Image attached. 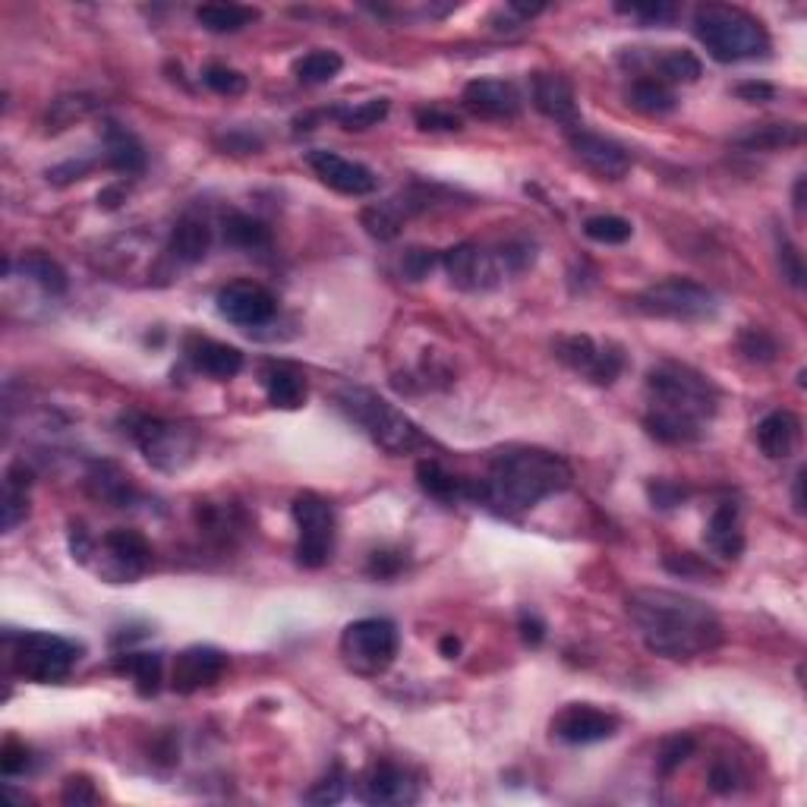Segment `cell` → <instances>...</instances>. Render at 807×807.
I'll return each mask as SVG.
<instances>
[{
	"label": "cell",
	"instance_id": "e0dca14e",
	"mask_svg": "<svg viewBox=\"0 0 807 807\" xmlns=\"http://www.w3.org/2000/svg\"><path fill=\"white\" fill-rule=\"evenodd\" d=\"M618 726L616 712L599 710L594 704H568L552 719V736L565 744H596L616 736Z\"/></svg>",
	"mask_w": 807,
	"mask_h": 807
},
{
	"label": "cell",
	"instance_id": "f35d334b",
	"mask_svg": "<svg viewBox=\"0 0 807 807\" xmlns=\"http://www.w3.org/2000/svg\"><path fill=\"white\" fill-rule=\"evenodd\" d=\"M344 67V60H341V54L338 51H309L303 54L297 64H294V76H297V82H303V86H322V82H332L334 76L341 73Z\"/></svg>",
	"mask_w": 807,
	"mask_h": 807
},
{
	"label": "cell",
	"instance_id": "603a6c76",
	"mask_svg": "<svg viewBox=\"0 0 807 807\" xmlns=\"http://www.w3.org/2000/svg\"><path fill=\"white\" fill-rule=\"evenodd\" d=\"M262 385H265L268 404L278 410H297L307 404V376L290 363H265L262 366Z\"/></svg>",
	"mask_w": 807,
	"mask_h": 807
},
{
	"label": "cell",
	"instance_id": "484cf974",
	"mask_svg": "<svg viewBox=\"0 0 807 807\" xmlns=\"http://www.w3.org/2000/svg\"><path fill=\"white\" fill-rule=\"evenodd\" d=\"M104 162L118 174L136 177L145 170L148 158H145V145L140 143V136L111 120L104 123Z\"/></svg>",
	"mask_w": 807,
	"mask_h": 807
},
{
	"label": "cell",
	"instance_id": "f6af8a7d",
	"mask_svg": "<svg viewBox=\"0 0 807 807\" xmlns=\"http://www.w3.org/2000/svg\"><path fill=\"white\" fill-rule=\"evenodd\" d=\"M697 751V741L690 736H675L663 741V748H660V758H656V773L660 776H672L685 760L690 758Z\"/></svg>",
	"mask_w": 807,
	"mask_h": 807
},
{
	"label": "cell",
	"instance_id": "94428289",
	"mask_svg": "<svg viewBox=\"0 0 807 807\" xmlns=\"http://www.w3.org/2000/svg\"><path fill=\"white\" fill-rule=\"evenodd\" d=\"M518 628H521L523 643H530V646H540L543 638H546V624H543V618L537 616V612H527L523 609L521 618H518Z\"/></svg>",
	"mask_w": 807,
	"mask_h": 807
},
{
	"label": "cell",
	"instance_id": "3957f363",
	"mask_svg": "<svg viewBox=\"0 0 807 807\" xmlns=\"http://www.w3.org/2000/svg\"><path fill=\"white\" fill-rule=\"evenodd\" d=\"M646 398L650 407L643 413V429L663 445L697 442L719 410L712 382L678 363H660L646 373Z\"/></svg>",
	"mask_w": 807,
	"mask_h": 807
},
{
	"label": "cell",
	"instance_id": "db71d44e",
	"mask_svg": "<svg viewBox=\"0 0 807 807\" xmlns=\"http://www.w3.org/2000/svg\"><path fill=\"white\" fill-rule=\"evenodd\" d=\"M60 802H64V805H70V807L96 805V802H98L96 785H92V780H86V776H70V780L64 783Z\"/></svg>",
	"mask_w": 807,
	"mask_h": 807
},
{
	"label": "cell",
	"instance_id": "5bb4252c",
	"mask_svg": "<svg viewBox=\"0 0 807 807\" xmlns=\"http://www.w3.org/2000/svg\"><path fill=\"white\" fill-rule=\"evenodd\" d=\"M214 307L221 312V319H228L231 325L259 329V325L275 319L278 300H275V294L268 287L256 285V281H234V285L218 290Z\"/></svg>",
	"mask_w": 807,
	"mask_h": 807
},
{
	"label": "cell",
	"instance_id": "1f68e13d",
	"mask_svg": "<svg viewBox=\"0 0 807 807\" xmlns=\"http://www.w3.org/2000/svg\"><path fill=\"white\" fill-rule=\"evenodd\" d=\"M16 268H20V275L29 278V281H35V285L42 287L45 294L51 297H60V294H67V287H70V278H67V272H64V265L57 259H51L45 253H23L20 262H16Z\"/></svg>",
	"mask_w": 807,
	"mask_h": 807
},
{
	"label": "cell",
	"instance_id": "b9f144b4",
	"mask_svg": "<svg viewBox=\"0 0 807 807\" xmlns=\"http://www.w3.org/2000/svg\"><path fill=\"white\" fill-rule=\"evenodd\" d=\"M584 234L594 240V243H603V246H618V243H628L634 228L628 218L621 214H594L584 221Z\"/></svg>",
	"mask_w": 807,
	"mask_h": 807
},
{
	"label": "cell",
	"instance_id": "bcb514c9",
	"mask_svg": "<svg viewBox=\"0 0 807 807\" xmlns=\"http://www.w3.org/2000/svg\"><path fill=\"white\" fill-rule=\"evenodd\" d=\"M344 792H347V776H344L341 766H334L329 776H322L319 783L309 788L303 802L307 805H338L344 798Z\"/></svg>",
	"mask_w": 807,
	"mask_h": 807
},
{
	"label": "cell",
	"instance_id": "f546056e",
	"mask_svg": "<svg viewBox=\"0 0 807 807\" xmlns=\"http://www.w3.org/2000/svg\"><path fill=\"white\" fill-rule=\"evenodd\" d=\"M86 483H89V493H92L98 501H108V505H114V508H130L133 501L140 499L133 479L123 474L118 464H108V461L92 464V471L86 476Z\"/></svg>",
	"mask_w": 807,
	"mask_h": 807
},
{
	"label": "cell",
	"instance_id": "7c38bea8",
	"mask_svg": "<svg viewBox=\"0 0 807 807\" xmlns=\"http://www.w3.org/2000/svg\"><path fill=\"white\" fill-rule=\"evenodd\" d=\"M555 356L577 376L594 385H612L624 369V351L612 341H596L590 334H565L555 341Z\"/></svg>",
	"mask_w": 807,
	"mask_h": 807
},
{
	"label": "cell",
	"instance_id": "9f6ffc18",
	"mask_svg": "<svg viewBox=\"0 0 807 807\" xmlns=\"http://www.w3.org/2000/svg\"><path fill=\"white\" fill-rule=\"evenodd\" d=\"M650 501L656 505V508H675V505H682V501L688 499V489L682 486V483H672V479H656V483H650Z\"/></svg>",
	"mask_w": 807,
	"mask_h": 807
},
{
	"label": "cell",
	"instance_id": "ee69618b",
	"mask_svg": "<svg viewBox=\"0 0 807 807\" xmlns=\"http://www.w3.org/2000/svg\"><path fill=\"white\" fill-rule=\"evenodd\" d=\"M738 351L751 363H773L780 356V341L766 329H744L738 334Z\"/></svg>",
	"mask_w": 807,
	"mask_h": 807
},
{
	"label": "cell",
	"instance_id": "cb8c5ba5",
	"mask_svg": "<svg viewBox=\"0 0 807 807\" xmlns=\"http://www.w3.org/2000/svg\"><path fill=\"white\" fill-rule=\"evenodd\" d=\"M707 546L712 555L726 559V562H738L744 552V530H741V511L736 501H722L716 505V511L707 521V533H704Z\"/></svg>",
	"mask_w": 807,
	"mask_h": 807
},
{
	"label": "cell",
	"instance_id": "2e32d148",
	"mask_svg": "<svg viewBox=\"0 0 807 807\" xmlns=\"http://www.w3.org/2000/svg\"><path fill=\"white\" fill-rule=\"evenodd\" d=\"M307 165L312 167V174L329 187V190L341 192V196H369V192L379 190V177L376 170H369L360 162H351L338 152L329 148H312L307 152Z\"/></svg>",
	"mask_w": 807,
	"mask_h": 807
},
{
	"label": "cell",
	"instance_id": "7a4b0ae2",
	"mask_svg": "<svg viewBox=\"0 0 807 807\" xmlns=\"http://www.w3.org/2000/svg\"><path fill=\"white\" fill-rule=\"evenodd\" d=\"M571 479L574 471L562 454L533 445H508L493 454L489 474L476 483L474 501L493 508L496 515L515 518L549 496L565 493Z\"/></svg>",
	"mask_w": 807,
	"mask_h": 807
},
{
	"label": "cell",
	"instance_id": "f5cc1de1",
	"mask_svg": "<svg viewBox=\"0 0 807 807\" xmlns=\"http://www.w3.org/2000/svg\"><path fill=\"white\" fill-rule=\"evenodd\" d=\"M707 783L716 795H732L741 783V773L736 770V763L732 760H716L710 766V776H707Z\"/></svg>",
	"mask_w": 807,
	"mask_h": 807
},
{
	"label": "cell",
	"instance_id": "836d02e7",
	"mask_svg": "<svg viewBox=\"0 0 807 807\" xmlns=\"http://www.w3.org/2000/svg\"><path fill=\"white\" fill-rule=\"evenodd\" d=\"M628 104L634 108V111H641V114H668V111H675V104H678V98L672 92V86H665L663 79H656V76H641V79H634L631 82V89H628Z\"/></svg>",
	"mask_w": 807,
	"mask_h": 807
},
{
	"label": "cell",
	"instance_id": "60d3db41",
	"mask_svg": "<svg viewBox=\"0 0 807 807\" xmlns=\"http://www.w3.org/2000/svg\"><path fill=\"white\" fill-rule=\"evenodd\" d=\"M656 73H660L656 79H663L665 86H678V82L690 86V82H697L704 76V64L690 51H668L656 60Z\"/></svg>",
	"mask_w": 807,
	"mask_h": 807
},
{
	"label": "cell",
	"instance_id": "6f0895ef",
	"mask_svg": "<svg viewBox=\"0 0 807 807\" xmlns=\"http://www.w3.org/2000/svg\"><path fill=\"white\" fill-rule=\"evenodd\" d=\"M665 571H672L675 577H707L712 574V568L707 562H700L697 555L690 552H682V555H668L665 559Z\"/></svg>",
	"mask_w": 807,
	"mask_h": 807
},
{
	"label": "cell",
	"instance_id": "c3c4849f",
	"mask_svg": "<svg viewBox=\"0 0 807 807\" xmlns=\"http://www.w3.org/2000/svg\"><path fill=\"white\" fill-rule=\"evenodd\" d=\"M202 82L218 92V96H243L246 92V76L237 70H231V67H221V64H212V67H206L202 73Z\"/></svg>",
	"mask_w": 807,
	"mask_h": 807
},
{
	"label": "cell",
	"instance_id": "f907efd6",
	"mask_svg": "<svg viewBox=\"0 0 807 807\" xmlns=\"http://www.w3.org/2000/svg\"><path fill=\"white\" fill-rule=\"evenodd\" d=\"M417 126L420 130H427V133H457L461 130V118L454 114V111H445V108H435V104H429V108H417Z\"/></svg>",
	"mask_w": 807,
	"mask_h": 807
},
{
	"label": "cell",
	"instance_id": "8d00e7d4",
	"mask_svg": "<svg viewBox=\"0 0 807 807\" xmlns=\"http://www.w3.org/2000/svg\"><path fill=\"white\" fill-rule=\"evenodd\" d=\"M404 218H407V212L401 209V202L391 199V202L366 206V209L360 212V224H363V231H366L373 240L388 243V240H395L401 234Z\"/></svg>",
	"mask_w": 807,
	"mask_h": 807
},
{
	"label": "cell",
	"instance_id": "74e56055",
	"mask_svg": "<svg viewBox=\"0 0 807 807\" xmlns=\"http://www.w3.org/2000/svg\"><path fill=\"white\" fill-rule=\"evenodd\" d=\"M196 523L209 537H218V540L228 543L243 530V515H240L237 505H212V501H206V505L196 508Z\"/></svg>",
	"mask_w": 807,
	"mask_h": 807
},
{
	"label": "cell",
	"instance_id": "e7e4bbea",
	"mask_svg": "<svg viewBox=\"0 0 807 807\" xmlns=\"http://www.w3.org/2000/svg\"><path fill=\"white\" fill-rule=\"evenodd\" d=\"M795 511L805 515V471L795 474Z\"/></svg>",
	"mask_w": 807,
	"mask_h": 807
},
{
	"label": "cell",
	"instance_id": "d6986e66",
	"mask_svg": "<svg viewBox=\"0 0 807 807\" xmlns=\"http://www.w3.org/2000/svg\"><path fill=\"white\" fill-rule=\"evenodd\" d=\"M568 140L574 155L594 174L606 177V180H621L631 170V155L609 136H599L594 130L574 126V130H568Z\"/></svg>",
	"mask_w": 807,
	"mask_h": 807
},
{
	"label": "cell",
	"instance_id": "680465c9",
	"mask_svg": "<svg viewBox=\"0 0 807 807\" xmlns=\"http://www.w3.org/2000/svg\"><path fill=\"white\" fill-rule=\"evenodd\" d=\"M404 568V559L398 552H373V559H369V574L373 577H379V581H388V577H395L398 571Z\"/></svg>",
	"mask_w": 807,
	"mask_h": 807
},
{
	"label": "cell",
	"instance_id": "d590c367",
	"mask_svg": "<svg viewBox=\"0 0 807 807\" xmlns=\"http://www.w3.org/2000/svg\"><path fill=\"white\" fill-rule=\"evenodd\" d=\"M162 668H165L162 653H120L118 656V672L120 675H130L143 697L158 694V688H162Z\"/></svg>",
	"mask_w": 807,
	"mask_h": 807
},
{
	"label": "cell",
	"instance_id": "d4e9b609",
	"mask_svg": "<svg viewBox=\"0 0 807 807\" xmlns=\"http://www.w3.org/2000/svg\"><path fill=\"white\" fill-rule=\"evenodd\" d=\"M798 439H802V420L792 410H773L758 423L760 452L773 461H783L795 452Z\"/></svg>",
	"mask_w": 807,
	"mask_h": 807
},
{
	"label": "cell",
	"instance_id": "ffe728a7",
	"mask_svg": "<svg viewBox=\"0 0 807 807\" xmlns=\"http://www.w3.org/2000/svg\"><path fill=\"white\" fill-rule=\"evenodd\" d=\"M464 108L479 120H515L521 114V92L505 79H474L464 86Z\"/></svg>",
	"mask_w": 807,
	"mask_h": 807
},
{
	"label": "cell",
	"instance_id": "30bf717a",
	"mask_svg": "<svg viewBox=\"0 0 807 807\" xmlns=\"http://www.w3.org/2000/svg\"><path fill=\"white\" fill-rule=\"evenodd\" d=\"M398 628L388 618H360L341 634V656L356 675H382L398 656Z\"/></svg>",
	"mask_w": 807,
	"mask_h": 807
},
{
	"label": "cell",
	"instance_id": "be15d7a7",
	"mask_svg": "<svg viewBox=\"0 0 807 807\" xmlns=\"http://www.w3.org/2000/svg\"><path fill=\"white\" fill-rule=\"evenodd\" d=\"M123 199H126L123 187H108V190L98 192V206H104V209H118Z\"/></svg>",
	"mask_w": 807,
	"mask_h": 807
},
{
	"label": "cell",
	"instance_id": "8992f818",
	"mask_svg": "<svg viewBox=\"0 0 807 807\" xmlns=\"http://www.w3.org/2000/svg\"><path fill=\"white\" fill-rule=\"evenodd\" d=\"M70 549L79 562H89L92 555H98V574L108 577L111 584H133L152 568L148 540L130 527H114L101 540L89 537L82 527H73Z\"/></svg>",
	"mask_w": 807,
	"mask_h": 807
},
{
	"label": "cell",
	"instance_id": "ac0fdd59",
	"mask_svg": "<svg viewBox=\"0 0 807 807\" xmlns=\"http://www.w3.org/2000/svg\"><path fill=\"white\" fill-rule=\"evenodd\" d=\"M228 672V656L214 646H187L177 653L170 668V688L177 694H196L212 688L214 682Z\"/></svg>",
	"mask_w": 807,
	"mask_h": 807
},
{
	"label": "cell",
	"instance_id": "4316f807",
	"mask_svg": "<svg viewBox=\"0 0 807 807\" xmlns=\"http://www.w3.org/2000/svg\"><path fill=\"white\" fill-rule=\"evenodd\" d=\"M805 143V126L802 123H754L744 133H738L732 145L741 152H780V148H792V145Z\"/></svg>",
	"mask_w": 807,
	"mask_h": 807
},
{
	"label": "cell",
	"instance_id": "8fae6325",
	"mask_svg": "<svg viewBox=\"0 0 807 807\" xmlns=\"http://www.w3.org/2000/svg\"><path fill=\"white\" fill-rule=\"evenodd\" d=\"M294 521L300 530V540H297V562L303 568H322L329 565L334 552V511L329 501L316 493H303L297 496L294 505Z\"/></svg>",
	"mask_w": 807,
	"mask_h": 807
},
{
	"label": "cell",
	"instance_id": "f1b7e54d",
	"mask_svg": "<svg viewBox=\"0 0 807 807\" xmlns=\"http://www.w3.org/2000/svg\"><path fill=\"white\" fill-rule=\"evenodd\" d=\"M212 250V224L202 214H184L170 231V256L196 265Z\"/></svg>",
	"mask_w": 807,
	"mask_h": 807
},
{
	"label": "cell",
	"instance_id": "277c9868",
	"mask_svg": "<svg viewBox=\"0 0 807 807\" xmlns=\"http://www.w3.org/2000/svg\"><path fill=\"white\" fill-rule=\"evenodd\" d=\"M694 35L719 64L763 60L773 42L766 25L741 7L729 3H704L694 10Z\"/></svg>",
	"mask_w": 807,
	"mask_h": 807
},
{
	"label": "cell",
	"instance_id": "4dcf8cb0",
	"mask_svg": "<svg viewBox=\"0 0 807 807\" xmlns=\"http://www.w3.org/2000/svg\"><path fill=\"white\" fill-rule=\"evenodd\" d=\"M256 20H259V10L243 7V3H202V7H196V23L214 32V35H231V32L253 25Z\"/></svg>",
	"mask_w": 807,
	"mask_h": 807
},
{
	"label": "cell",
	"instance_id": "9c48e42d",
	"mask_svg": "<svg viewBox=\"0 0 807 807\" xmlns=\"http://www.w3.org/2000/svg\"><path fill=\"white\" fill-rule=\"evenodd\" d=\"M130 439L136 442V449L145 454V461L158 471H184L192 464V457L199 452V435L184 423L174 420H162V417H130L126 423Z\"/></svg>",
	"mask_w": 807,
	"mask_h": 807
},
{
	"label": "cell",
	"instance_id": "6da1fadb",
	"mask_svg": "<svg viewBox=\"0 0 807 807\" xmlns=\"http://www.w3.org/2000/svg\"><path fill=\"white\" fill-rule=\"evenodd\" d=\"M628 616L650 653L688 663L712 653L726 631L707 603L672 590H638L628 596Z\"/></svg>",
	"mask_w": 807,
	"mask_h": 807
},
{
	"label": "cell",
	"instance_id": "003e7915",
	"mask_svg": "<svg viewBox=\"0 0 807 807\" xmlns=\"http://www.w3.org/2000/svg\"><path fill=\"white\" fill-rule=\"evenodd\" d=\"M805 209V177H798V184H795V212L802 214Z\"/></svg>",
	"mask_w": 807,
	"mask_h": 807
},
{
	"label": "cell",
	"instance_id": "d6a6232c",
	"mask_svg": "<svg viewBox=\"0 0 807 807\" xmlns=\"http://www.w3.org/2000/svg\"><path fill=\"white\" fill-rule=\"evenodd\" d=\"M29 486H32V474L23 464H13L3 479V530H16L20 523L29 518Z\"/></svg>",
	"mask_w": 807,
	"mask_h": 807
},
{
	"label": "cell",
	"instance_id": "03108f58",
	"mask_svg": "<svg viewBox=\"0 0 807 807\" xmlns=\"http://www.w3.org/2000/svg\"><path fill=\"white\" fill-rule=\"evenodd\" d=\"M439 650H442V656H449V660H454V656L461 653V641H457L454 634H449V638H442V643H439Z\"/></svg>",
	"mask_w": 807,
	"mask_h": 807
},
{
	"label": "cell",
	"instance_id": "ba28073f",
	"mask_svg": "<svg viewBox=\"0 0 807 807\" xmlns=\"http://www.w3.org/2000/svg\"><path fill=\"white\" fill-rule=\"evenodd\" d=\"M634 307L643 316L668 319V322H710L719 312V300L710 287L697 285L690 278H665L643 287L634 297Z\"/></svg>",
	"mask_w": 807,
	"mask_h": 807
},
{
	"label": "cell",
	"instance_id": "9a60e30c",
	"mask_svg": "<svg viewBox=\"0 0 807 807\" xmlns=\"http://www.w3.org/2000/svg\"><path fill=\"white\" fill-rule=\"evenodd\" d=\"M442 265H445L452 285L457 290H471V294L489 290V287H496L505 278L499 256L496 253H486L476 243H457L452 250H445L442 253Z\"/></svg>",
	"mask_w": 807,
	"mask_h": 807
},
{
	"label": "cell",
	"instance_id": "e575fe53",
	"mask_svg": "<svg viewBox=\"0 0 807 807\" xmlns=\"http://www.w3.org/2000/svg\"><path fill=\"white\" fill-rule=\"evenodd\" d=\"M221 231H224V243L234 250H265L272 243V231L253 214L228 212L221 221Z\"/></svg>",
	"mask_w": 807,
	"mask_h": 807
},
{
	"label": "cell",
	"instance_id": "7402d4cb",
	"mask_svg": "<svg viewBox=\"0 0 807 807\" xmlns=\"http://www.w3.org/2000/svg\"><path fill=\"white\" fill-rule=\"evenodd\" d=\"M187 356H190V363L202 376L218 382L234 379L243 369V354L237 347L212 341V338H190L187 341Z\"/></svg>",
	"mask_w": 807,
	"mask_h": 807
},
{
	"label": "cell",
	"instance_id": "91938a15",
	"mask_svg": "<svg viewBox=\"0 0 807 807\" xmlns=\"http://www.w3.org/2000/svg\"><path fill=\"white\" fill-rule=\"evenodd\" d=\"M92 170V162H67V165H57L48 170L51 184L57 187H67L73 180H86V174Z\"/></svg>",
	"mask_w": 807,
	"mask_h": 807
},
{
	"label": "cell",
	"instance_id": "4fadbf2b",
	"mask_svg": "<svg viewBox=\"0 0 807 807\" xmlns=\"http://www.w3.org/2000/svg\"><path fill=\"white\" fill-rule=\"evenodd\" d=\"M356 795L360 802L376 807H398V805H413L420 798V783L417 776L401 766V763H391V760H379L373 763L360 783H356Z\"/></svg>",
	"mask_w": 807,
	"mask_h": 807
},
{
	"label": "cell",
	"instance_id": "816d5d0a",
	"mask_svg": "<svg viewBox=\"0 0 807 807\" xmlns=\"http://www.w3.org/2000/svg\"><path fill=\"white\" fill-rule=\"evenodd\" d=\"M32 770V751L20 744V741H7L3 744V751H0V773L7 776V780H13V776H23Z\"/></svg>",
	"mask_w": 807,
	"mask_h": 807
},
{
	"label": "cell",
	"instance_id": "44dd1931",
	"mask_svg": "<svg viewBox=\"0 0 807 807\" xmlns=\"http://www.w3.org/2000/svg\"><path fill=\"white\" fill-rule=\"evenodd\" d=\"M533 104L543 118L555 120L562 126H581V111H577V96L565 76L559 73H537L533 76Z\"/></svg>",
	"mask_w": 807,
	"mask_h": 807
},
{
	"label": "cell",
	"instance_id": "11a10c76",
	"mask_svg": "<svg viewBox=\"0 0 807 807\" xmlns=\"http://www.w3.org/2000/svg\"><path fill=\"white\" fill-rule=\"evenodd\" d=\"M432 265H435V253L432 250H407L401 259V272L404 278H410V281H423L429 272H432Z\"/></svg>",
	"mask_w": 807,
	"mask_h": 807
},
{
	"label": "cell",
	"instance_id": "6125c7cd",
	"mask_svg": "<svg viewBox=\"0 0 807 807\" xmlns=\"http://www.w3.org/2000/svg\"><path fill=\"white\" fill-rule=\"evenodd\" d=\"M738 98H744V101H770V98L776 96V89L773 86H766V82H741L736 89Z\"/></svg>",
	"mask_w": 807,
	"mask_h": 807
},
{
	"label": "cell",
	"instance_id": "681fc988",
	"mask_svg": "<svg viewBox=\"0 0 807 807\" xmlns=\"http://www.w3.org/2000/svg\"><path fill=\"white\" fill-rule=\"evenodd\" d=\"M776 250H780V272H783V278L795 290H802L805 287V259H802L798 246L788 237H780Z\"/></svg>",
	"mask_w": 807,
	"mask_h": 807
},
{
	"label": "cell",
	"instance_id": "52a82bcc",
	"mask_svg": "<svg viewBox=\"0 0 807 807\" xmlns=\"http://www.w3.org/2000/svg\"><path fill=\"white\" fill-rule=\"evenodd\" d=\"M7 646H10L13 672L35 685L64 682L82 653V646H76L60 634H48V631H25L20 638H7Z\"/></svg>",
	"mask_w": 807,
	"mask_h": 807
},
{
	"label": "cell",
	"instance_id": "ab89813d",
	"mask_svg": "<svg viewBox=\"0 0 807 807\" xmlns=\"http://www.w3.org/2000/svg\"><path fill=\"white\" fill-rule=\"evenodd\" d=\"M388 98H369V101H360V104H341V108H332L329 118L338 120L344 130H369L382 120L388 118Z\"/></svg>",
	"mask_w": 807,
	"mask_h": 807
},
{
	"label": "cell",
	"instance_id": "5b68a950",
	"mask_svg": "<svg viewBox=\"0 0 807 807\" xmlns=\"http://www.w3.org/2000/svg\"><path fill=\"white\" fill-rule=\"evenodd\" d=\"M338 407L385 454L401 457V454L417 452L420 445H427L420 427L404 413L401 407H395V404L388 401V398H382L379 391H373V388H363V385L341 388L338 391Z\"/></svg>",
	"mask_w": 807,
	"mask_h": 807
},
{
	"label": "cell",
	"instance_id": "7dc6e473",
	"mask_svg": "<svg viewBox=\"0 0 807 807\" xmlns=\"http://www.w3.org/2000/svg\"><path fill=\"white\" fill-rule=\"evenodd\" d=\"M89 111H92V101H89V98L82 96L57 98L48 111V130H67L73 120L86 118Z\"/></svg>",
	"mask_w": 807,
	"mask_h": 807
},
{
	"label": "cell",
	"instance_id": "7bdbcfd3",
	"mask_svg": "<svg viewBox=\"0 0 807 807\" xmlns=\"http://www.w3.org/2000/svg\"><path fill=\"white\" fill-rule=\"evenodd\" d=\"M618 13L624 16H634L643 25H668L678 20V3H668V0H646V3H618Z\"/></svg>",
	"mask_w": 807,
	"mask_h": 807
},
{
	"label": "cell",
	"instance_id": "83f0119b",
	"mask_svg": "<svg viewBox=\"0 0 807 807\" xmlns=\"http://www.w3.org/2000/svg\"><path fill=\"white\" fill-rule=\"evenodd\" d=\"M417 483H420V489L427 493L429 499L445 501V505H454L461 499H476V483L454 476L452 471H445L432 457L417 464Z\"/></svg>",
	"mask_w": 807,
	"mask_h": 807
}]
</instances>
